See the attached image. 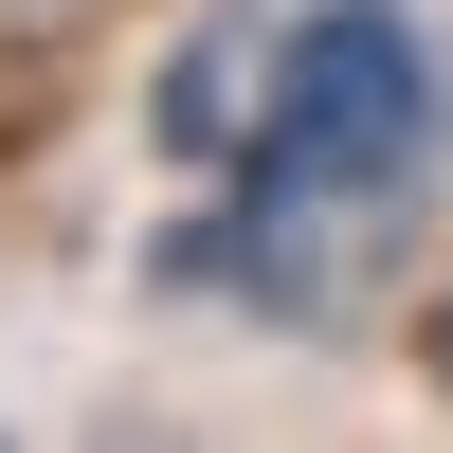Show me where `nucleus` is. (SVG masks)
Returning <instances> with one entry per match:
<instances>
[{
  "instance_id": "f03ea898",
  "label": "nucleus",
  "mask_w": 453,
  "mask_h": 453,
  "mask_svg": "<svg viewBox=\"0 0 453 453\" xmlns=\"http://www.w3.org/2000/svg\"><path fill=\"white\" fill-rule=\"evenodd\" d=\"M418 363H435V381H453V290H435V345H418Z\"/></svg>"
},
{
  "instance_id": "f257e3e1",
  "label": "nucleus",
  "mask_w": 453,
  "mask_h": 453,
  "mask_svg": "<svg viewBox=\"0 0 453 453\" xmlns=\"http://www.w3.org/2000/svg\"><path fill=\"white\" fill-rule=\"evenodd\" d=\"M55 36H91V0H0V55H55Z\"/></svg>"
}]
</instances>
